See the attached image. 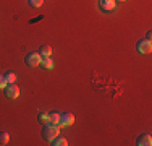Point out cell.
<instances>
[{
    "label": "cell",
    "mask_w": 152,
    "mask_h": 146,
    "mask_svg": "<svg viewBox=\"0 0 152 146\" xmlns=\"http://www.w3.org/2000/svg\"><path fill=\"white\" fill-rule=\"evenodd\" d=\"M60 135V127L58 125H53V123H44V127H42V138H44L45 141H52L55 136H58Z\"/></svg>",
    "instance_id": "obj_1"
},
{
    "label": "cell",
    "mask_w": 152,
    "mask_h": 146,
    "mask_svg": "<svg viewBox=\"0 0 152 146\" xmlns=\"http://www.w3.org/2000/svg\"><path fill=\"white\" fill-rule=\"evenodd\" d=\"M41 54L39 52H29L26 57H24V62H26V65H29V67H39L41 65Z\"/></svg>",
    "instance_id": "obj_2"
},
{
    "label": "cell",
    "mask_w": 152,
    "mask_h": 146,
    "mask_svg": "<svg viewBox=\"0 0 152 146\" xmlns=\"http://www.w3.org/2000/svg\"><path fill=\"white\" fill-rule=\"evenodd\" d=\"M136 49L139 54H151L152 52V42L149 39H141L136 44Z\"/></svg>",
    "instance_id": "obj_3"
},
{
    "label": "cell",
    "mask_w": 152,
    "mask_h": 146,
    "mask_svg": "<svg viewBox=\"0 0 152 146\" xmlns=\"http://www.w3.org/2000/svg\"><path fill=\"white\" fill-rule=\"evenodd\" d=\"M5 96L8 97V99H16L18 96H20V88H18L16 83H12V85H7L5 89Z\"/></svg>",
    "instance_id": "obj_4"
},
{
    "label": "cell",
    "mask_w": 152,
    "mask_h": 146,
    "mask_svg": "<svg viewBox=\"0 0 152 146\" xmlns=\"http://www.w3.org/2000/svg\"><path fill=\"white\" fill-rule=\"evenodd\" d=\"M75 122V115L71 112H63L60 114V122H58V127H70L73 125Z\"/></svg>",
    "instance_id": "obj_5"
},
{
    "label": "cell",
    "mask_w": 152,
    "mask_h": 146,
    "mask_svg": "<svg viewBox=\"0 0 152 146\" xmlns=\"http://www.w3.org/2000/svg\"><path fill=\"white\" fill-rule=\"evenodd\" d=\"M136 145L137 146H151L152 145V136H151L149 133L139 135V136H137V140H136Z\"/></svg>",
    "instance_id": "obj_6"
},
{
    "label": "cell",
    "mask_w": 152,
    "mask_h": 146,
    "mask_svg": "<svg viewBox=\"0 0 152 146\" xmlns=\"http://www.w3.org/2000/svg\"><path fill=\"white\" fill-rule=\"evenodd\" d=\"M115 3H117L115 0H99V7L104 12H112L115 8Z\"/></svg>",
    "instance_id": "obj_7"
},
{
    "label": "cell",
    "mask_w": 152,
    "mask_h": 146,
    "mask_svg": "<svg viewBox=\"0 0 152 146\" xmlns=\"http://www.w3.org/2000/svg\"><path fill=\"white\" fill-rule=\"evenodd\" d=\"M39 67H42L44 70H52V68H53V60H52V57H42L41 65H39Z\"/></svg>",
    "instance_id": "obj_8"
},
{
    "label": "cell",
    "mask_w": 152,
    "mask_h": 146,
    "mask_svg": "<svg viewBox=\"0 0 152 146\" xmlns=\"http://www.w3.org/2000/svg\"><path fill=\"white\" fill-rule=\"evenodd\" d=\"M50 145L52 146H68V140L65 136H60L58 135V136H55L52 141H50Z\"/></svg>",
    "instance_id": "obj_9"
},
{
    "label": "cell",
    "mask_w": 152,
    "mask_h": 146,
    "mask_svg": "<svg viewBox=\"0 0 152 146\" xmlns=\"http://www.w3.org/2000/svg\"><path fill=\"white\" fill-rule=\"evenodd\" d=\"M39 54H41V57H50L52 55V47L44 44V46H41V49H39Z\"/></svg>",
    "instance_id": "obj_10"
},
{
    "label": "cell",
    "mask_w": 152,
    "mask_h": 146,
    "mask_svg": "<svg viewBox=\"0 0 152 146\" xmlns=\"http://www.w3.org/2000/svg\"><path fill=\"white\" fill-rule=\"evenodd\" d=\"M49 122L53 123V125H58V122H60V112H57V111L50 112V114H49Z\"/></svg>",
    "instance_id": "obj_11"
},
{
    "label": "cell",
    "mask_w": 152,
    "mask_h": 146,
    "mask_svg": "<svg viewBox=\"0 0 152 146\" xmlns=\"http://www.w3.org/2000/svg\"><path fill=\"white\" fill-rule=\"evenodd\" d=\"M8 141H10L8 131H0V145L5 146V145H8Z\"/></svg>",
    "instance_id": "obj_12"
},
{
    "label": "cell",
    "mask_w": 152,
    "mask_h": 146,
    "mask_svg": "<svg viewBox=\"0 0 152 146\" xmlns=\"http://www.w3.org/2000/svg\"><path fill=\"white\" fill-rule=\"evenodd\" d=\"M5 80H7V83L8 85H12V83H16V73H13V72H8V73H5Z\"/></svg>",
    "instance_id": "obj_13"
},
{
    "label": "cell",
    "mask_w": 152,
    "mask_h": 146,
    "mask_svg": "<svg viewBox=\"0 0 152 146\" xmlns=\"http://www.w3.org/2000/svg\"><path fill=\"white\" fill-rule=\"evenodd\" d=\"M37 120L41 123H49V114H47V112H39V114H37Z\"/></svg>",
    "instance_id": "obj_14"
},
{
    "label": "cell",
    "mask_w": 152,
    "mask_h": 146,
    "mask_svg": "<svg viewBox=\"0 0 152 146\" xmlns=\"http://www.w3.org/2000/svg\"><path fill=\"white\" fill-rule=\"evenodd\" d=\"M28 3H29L32 8H39V7L44 5V0H28Z\"/></svg>",
    "instance_id": "obj_15"
},
{
    "label": "cell",
    "mask_w": 152,
    "mask_h": 146,
    "mask_svg": "<svg viewBox=\"0 0 152 146\" xmlns=\"http://www.w3.org/2000/svg\"><path fill=\"white\" fill-rule=\"evenodd\" d=\"M7 85H8V83H7L5 76H3V75H0V91H3V89H5Z\"/></svg>",
    "instance_id": "obj_16"
},
{
    "label": "cell",
    "mask_w": 152,
    "mask_h": 146,
    "mask_svg": "<svg viewBox=\"0 0 152 146\" xmlns=\"http://www.w3.org/2000/svg\"><path fill=\"white\" fill-rule=\"evenodd\" d=\"M151 38H152V32L149 31V32H147V34H146V39H149V41H151Z\"/></svg>",
    "instance_id": "obj_17"
},
{
    "label": "cell",
    "mask_w": 152,
    "mask_h": 146,
    "mask_svg": "<svg viewBox=\"0 0 152 146\" xmlns=\"http://www.w3.org/2000/svg\"><path fill=\"white\" fill-rule=\"evenodd\" d=\"M115 2H125V0H115Z\"/></svg>",
    "instance_id": "obj_18"
}]
</instances>
